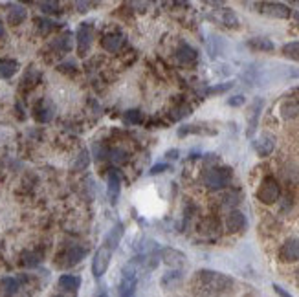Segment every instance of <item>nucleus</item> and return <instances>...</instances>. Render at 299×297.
Wrapping results in <instances>:
<instances>
[{
    "instance_id": "obj_10",
    "label": "nucleus",
    "mask_w": 299,
    "mask_h": 297,
    "mask_svg": "<svg viewBox=\"0 0 299 297\" xmlns=\"http://www.w3.org/2000/svg\"><path fill=\"white\" fill-rule=\"evenodd\" d=\"M279 261L295 262L299 261V239H288L279 248Z\"/></svg>"
},
{
    "instance_id": "obj_23",
    "label": "nucleus",
    "mask_w": 299,
    "mask_h": 297,
    "mask_svg": "<svg viewBox=\"0 0 299 297\" xmlns=\"http://www.w3.org/2000/svg\"><path fill=\"white\" fill-rule=\"evenodd\" d=\"M197 57H198L197 50L191 48L189 44H182L176 50V61L180 63V65H191V63L197 61Z\"/></svg>"
},
{
    "instance_id": "obj_43",
    "label": "nucleus",
    "mask_w": 299,
    "mask_h": 297,
    "mask_svg": "<svg viewBox=\"0 0 299 297\" xmlns=\"http://www.w3.org/2000/svg\"><path fill=\"white\" fill-rule=\"evenodd\" d=\"M274 292L277 293L279 297H292L288 292H286V290H284L283 286H279V284H274Z\"/></svg>"
},
{
    "instance_id": "obj_15",
    "label": "nucleus",
    "mask_w": 299,
    "mask_h": 297,
    "mask_svg": "<svg viewBox=\"0 0 299 297\" xmlns=\"http://www.w3.org/2000/svg\"><path fill=\"white\" fill-rule=\"evenodd\" d=\"M123 44H125V33H122V31H112V33H107L101 39V46L110 53L122 50Z\"/></svg>"
},
{
    "instance_id": "obj_21",
    "label": "nucleus",
    "mask_w": 299,
    "mask_h": 297,
    "mask_svg": "<svg viewBox=\"0 0 299 297\" xmlns=\"http://www.w3.org/2000/svg\"><path fill=\"white\" fill-rule=\"evenodd\" d=\"M81 286V279L77 277V275H72V273H65L59 277V288H61L63 292H70V293H76Z\"/></svg>"
},
{
    "instance_id": "obj_17",
    "label": "nucleus",
    "mask_w": 299,
    "mask_h": 297,
    "mask_svg": "<svg viewBox=\"0 0 299 297\" xmlns=\"http://www.w3.org/2000/svg\"><path fill=\"white\" fill-rule=\"evenodd\" d=\"M263 99H255L252 103V108H250V117H248V131L246 134L248 136H254L255 131H257V125H259V117H261V110H263Z\"/></svg>"
},
{
    "instance_id": "obj_37",
    "label": "nucleus",
    "mask_w": 299,
    "mask_h": 297,
    "mask_svg": "<svg viewBox=\"0 0 299 297\" xmlns=\"http://www.w3.org/2000/svg\"><path fill=\"white\" fill-rule=\"evenodd\" d=\"M37 26H39V31H41L42 35H48L51 30H53V26H55V22L50 19H35Z\"/></svg>"
},
{
    "instance_id": "obj_46",
    "label": "nucleus",
    "mask_w": 299,
    "mask_h": 297,
    "mask_svg": "<svg viewBox=\"0 0 299 297\" xmlns=\"http://www.w3.org/2000/svg\"><path fill=\"white\" fill-rule=\"evenodd\" d=\"M6 37V28H4V22L0 20V39H4Z\"/></svg>"
},
{
    "instance_id": "obj_13",
    "label": "nucleus",
    "mask_w": 299,
    "mask_h": 297,
    "mask_svg": "<svg viewBox=\"0 0 299 297\" xmlns=\"http://www.w3.org/2000/svg\"><path fill=\"white\" fill-rule=\"evenodd\" d=\"M254 149L261 158L270 156L275 149V138L272 134H263V136L254 141Z\"/></svg>"
},
{
    "instance_id": "obj_24",
    "label": "nucleus",
    "mask_w": 299,
    "mask_h": 297,
    "mask_svg": "<svg viewBox=\"0 0 299 297\" xmlns=\"http://www.w3.org/2000/svg\"><path fill=\"white\" fill-rule=\"evenodd\" d=\"M19 72V63L15 59H0V79H10Z\"/></svg>"
},
{
    "instance_id": "obj_41",
    "label": "nucleus",
    "mask_w": 299,
    "mask_h": 297,
    "mask_svg": "<svg viewBox=\"0 0 299 297\" xmlns=\"http://www.w3.org/2000/svg\"><path fill=\"white\" fill-rule=\"evenodd\" d=\"M228 105L229 106H241L244 105V96H233L228 99Z\"/></svg>"
},
{
    "instance_id": "obj_48",
    "label": "nucleus",
    "mask_w": 299,
    "mask_h": 297,
    "mask_svg": "<svg viewBox=\"0 0 299 297\" xmlns=\"http://www.w3.org/2000/svg\"><path fill=\"white\" fill-rule=\"evenodd\" d=\"M294 19H295V22L299 24V11H295V13H294Z\"/></svg>"
},
{
    "instance_id": "obj_1",
    "label": "nucleus",
    "mask_w": 299,
    "mask_h": 297,
    "mask_svg": "<svg viewBox=\"0 0 299 297\" xmlns=\"http://www.w3.org/2000/svg\"><path fill=\"white\" fill-rule=\"evenodd\" d=\"M233 279L215 270H198L191 279L193 293L198 297H220L233 288Z\"/></svg>"
},
{
    "instance_id": "obj_8",
    "label": "nucleus",
    "mask_w": 299,
    "mask_h": 297,
    "mask_svg": "<svg viewBox=\"0 0 299 297\" xmlns=\"http://www.w3.org/2000/svg\"><path fill=\"white\" fill-rule=\"evenodd\" d=\"M257 8V11H261L266 17H272V19H288L292 15V10L281 2H259Z\"/></svg>"
},
{
    "instance_id": "obj_44",
    "label": "nucleus",
    "mask_w": 299,
    "mask_h": 297,
    "mask_svg": "<svg viewBox=\"0 0 299 297\" xmlns=\"http://www.w3.org/2000/svg\"><path fill=\"white\" fill-rule=\"evenodd\" d=\"M88 2H76V8H79V10L77 11H81V13H86V11H88Z\"/></svg>"
},
{
    "instance_id": "obj_6",
    "label": "nucleus",
    "mask_w": 299,
    "mask_h": 297,
    "mask_svg": "<svg viewBox=\"0 0 299 297\" xmlns=\"http://www.w3.org/2000/svg\"><path fill=\"white\" fill-rule=\"evenodd\" d=\"M76 42H77V51L79 55L85 57L92 48L94 42V24L92 22H81L76 31Z\"/></svg>"
},
{
    "instance_id": "obj_50",
    "label": "nucleus",
    "mask_w": 299,
    "mask_h": 297,
    "mask_svg": "<svg viewBox=\"0 0 299 297\" xmlns=\"http://www.w3.org/2000/svg\"><path fill=\"white\" fill-rule=\"evenodd\" d=\"M53 297H63V295H53Z\"/></svg>"
},
{
    "instance_id": "obj_35",
    "label": "nucleus",
    "mask_w": 299,
    "mask_h": 297,
    "mask_svg": "<svg viewBox=\"0 0 299 297\" xmlns=\"http://www.w3.org/2000/svg\"><path fill=\"white\" fill-rule=\"evenodd\" d=\"M123 120H125V123H127V125H140V123L143 121V114L140 110H136V108H132V110L125 112Z\"/></svg>"
},
{
    "instance_id": "obj_3",
    "label": "nucleus",
    "mask_w": 299,
    "mask_h": 297,
    "mask_svg": "<svg viewBox=\"0 0 299 297\" xmlns=\"http://www.w3.org/2000/svg\"><path fill=\"white\" fill-rule=\"evenodd\" d=\"M281 197V187L274 176H264L257 189V200L264 206H272Z\"/></svg>"
},
{
    "instance_id": "obj_9",
    "label": "nucleus",
    "mask_w": 299,
    "mask_h": 297,
    "mask_svg": "<svg viewBox=\"0 0 299 297\" xmlns=\"http://www.w3.org/2000/svg\"><path fill=\"white\" fill-rule=\"evenodd\" d=\"M53 116H55V105H53V101L41 99L33 106V117L39 123H48V121L53 120Z\"/></svg>"
},
{
    "instance_id": "obj_28",
    "label": "nucleus",
    "mask_w": 299,
    "mask_h": 297,
    "mask_svg": "<svg viewBox=\"0 0 299 297\" xmlns=\"http://www.w3.org/2000/svg\"><path fill=\"white\" fill-rule=\"evenodd\" d=\"M22 266L26 268H35L42 262V255L39 252H24L21 257Z\"/></svg>"
},
{
    "instance_id": "obj_20",
    "label": "nucleus",
    "mask_w": 299,
    "mask_h": 297,
    "mask_svg": "<svg viewBox=\"0 0 299 297\" xmlns=\"http://www.w3.org/2000/svg\"><path fill=\"white\" fill-rule=\"evenodd\" d=\"M218 231H220V222L215 217H206L198 224V233H202V235L213 237V235H218Z\"/></svg>"
},
{
    "instance_id": "obj_27",
    "label": "nucleus",
    "mask_w": 299,
    "mask_h": 297,
    "mask_svg": "<svg viewBox=\"0 0 299 297\" xmlns=\"http://www.w3.org/2000/svg\"><path fill=\"white\" fill-rule=\"evenodd\" d=\"M21 288V282L17 281L15 277H4L0 281V292L4 295H15Z\"/></svg>"
},
{
    "instance_id": "obj_7",
    "label": "nucleus",
    "mask_w": 299,
    "mask_h": 297,
    "mask_svg": "<svg viewBox=\"0 0 299 297\" xmlns=\"http://www.w3.org/2000/svg\"><path fill=\"white\" fill-rule=\"evenodd\" d=\"M86 253H88V250L83 246H70L66 248L65 252L57 257V266L59 268H72L76 266V264H79V262L83 261V259L86 257Z\"/></svg>"
},
{
    "instance_id": "obj_32",
    "label": "nucleus",
    "mask_w": 299,
    "mask_h": 297,
    "mask_svg": "<svg viewBox=\"0 0 299 297\" xmlns=\"http://www.w3.org/2000/svg\"><path fill=\"white\" fill-rule=\"evenodd\" d=\"M189 114H191V106H189L188 103H182V105H178L172 108L169 117H171L172 121H178V120H182V117L189 116Z\"/></svg>"
},
{
    "instance_id": "obj_16",
    "label": "nucleus",
    "mask_w": 299,
    "mask_h": 297,
    "mask_svg": "<svg viewBox=\"0 0 299 297\" xmlns=\"http://www.w3.org/2000/svg\"><path fill=\"white\" fill-rule=\"evenodd\" d=\"M246 217H244L243 213L233 209V211L228 213V217H226V227H228L229 233H241L246 229Z\"/></svg>"
},
{
    "instance_id": "obj_19",
    "label": "nucleus",
    "mask_w": 299,
    "mask_h": 297,
    "mask_svg": "<svg viewBox=\"0 0 299 297\" xmlns=\"http://www.w3.org/2000/svg\"><path fill=\"white\" fill-rule=\"evenodd\" d=\"M119 187H122V178H119V172L116 169H112L108 172V198H110L112 204H116L117 197H119Z\"/></svg>"
},
{
    "instance_id": "obj_39",
    "label": "nucleus",
    "mask_w": 299,
    "mask_h": 297,
    "mask_svg": "<svg viewBox=\"0 0 299 297\" xmlns=\"http://www.w3.org/2000/svg\"><path fill=\"white\" fill-rule=\"evenodd\" d=\"M169 169V165L167 163H156V165H152L151 167V174H162V172H165Z\"/></svg>"
},
{
    "instance_id": "obj_12",
    "label": "nucleus",
    "mask_w": 299,
    "mask_h": 297,
    "mask_svg": "<svg viewBox=\"0 0 299 297\" xmlns=\"http://www.w3.org/2000/svg\"><path fill=\"white\" fill-rule=\"evenodd\" d=\"M209 19L218 22V24L226 26V28H238V17L235 15V11L229 10V8H220V10L215 11Z\"/></svg>"
},
{
    "instance_id": "obj_42",
    "label": "nucleus",
    "mask_w": 299,
    "mask_h": 297,
    "mask_svg": "<svg viewBox=\"0 0 299 297\" xmlns=\"http://www.w3.org/2000/svg\"><path fill=\"white\" fill-rule=\"evenodd\" d=\"M59 70H61V72H74V70H76V63H74V61L63 63V65H59Z\"/></svg>"
},
{
    "instance_id": "obj_4",
    "label": "nucleus",
    "mask_w": 299,
    "mask_h": 297,
    "mask_svg": "<svg viewBox=\"0 0 299 297\" xmlns=\"http://www.w3.org/2000/svg\"><path fill=\"white\" fill-rule=\"evenodd\" d=\"M136 284H138V259L136 261H131L129 266L125 268L122 282H119V288H117V297H134Z\"/></svg>"
},
{
    "instance_id": "obj_2",
    "label": "nucleus",
    "mask_w": 299,
    "mask_h": 297,
    "mask_svg": "<svg viewBox=\"0 0 299 297\" xmlns=\"http://www.w3.org/2000/svg\"><path fill=\"white\" fill-rule=\"evenodd\" d=\"M233 178V171L229 167H209L204 172V184L209 189H224Z\"/></svg>"
},
{
    "instance_id": "obj_18",
    "label": "nucleus",
    "mask_w": 299,
    "mask_h": 297,
    "mask_svg": "<svg viewBox=\"0 0 299 297\" xmlns=\"http://www.w3.org/2000/svg\"><path fill=\"white\" fill-rule=\"evenodd\" d=\"M28 17V10L21 4H10V10H8V24L10 26H19L22 24Z\"/></svg>"
},
{
    "instance_id": "obj_29",
    "label": "nucleus",
    "mask_w": 299,
    "mask_h": 297,
    "mask_svg": "<svg viewBox=\"0 0 299 297\" xmlns=\"http://www.w3.org/2000/svg\"><path fill=\"white\" fill-rule=\"evenodd\" d=\"M182 281V272L180 270H172V272H167L162 279V286L163 288H174L178 282Z\"/></svg>"
},
{
    "instance_id": "obj_33",
    "label": "nucleus",
    "mask_w": 299,
    "mask_h": 297,
    "mask_svg": "<svg viewBox=\"0 0 299 297\" xmlns=\"http://www.w3.org/2000/svg\"><path fill=\"white\" fill-rule=\"evenodd\" d=\"M108 158H110L114 163H123V161L129 160V152L125 151V149H122V147H114V149L108 151Z\"/></svg>"
},
{
    "instance_id": "obj_30",
    "label": "nucleus",
    "mask_w": 299,
    "mask_h": 297,
    "mask_svg": "<svg viewBox=\"0 0 299 297\" xmlns=\"http://www.w3.org/2000/svg\"><path fill=\"white\" fill-rule=\"evenodd\" d=\"M281 116L284 120H292V117H297L299 116V103L297 101H288V103H284L281 106Z\"/></svg>"
},
{
    "instance_id": "obj_34",
    "label": "nucleus",
    "mask_w": 299,
    "mask_h": 297,
    "mask_svg": "<svg viewBox=\"0 0 299 297\" xmlns=\"http://www.w3.org/2000/svg\"><path fill=\"white\" fill-rule=\"evenodd\" d=\"M283 55L288 57V59H294V61H299V42H286V44L283 46Z\"/></svg>"
},
{
    "instance_id": "obj_5",
    "label": "nucleus",
    "mask_w": 299,
    "mask_h": 297,
    "mask_svg": "<svg viewBox=\"0 0 299 297\" xmlns=\"http://www.w3.org/2000/svg\"><path fill=\"white\" fill-rule=\"evenodd\" d=\"M112 250L107 248L105 244L97 248V252L94 253V259H92V273H94V277L96 279H101L108 270V264H110V259H112Z\"/></svg>"
},
{
    "instance_id": "obj_38",
    "label": "nucleus",
    "mask_w": 299,
    "mask_h": 297,
    "mask_svg": "<svg viewBox=\"0 0 299 297\" xmlns=\"http://www.w3.org/2000/svg\"><path fill=\"white\" fill-rule=\"evenodd\" d=\"M86 165H88V152L83 151L81 154H79V158H77V161L74 163V167H76V169H85Z\"/></svg>"
},
{
    "instance_id": "obj_22",
    "label": "nucleus",
    "mask_w": 299,
    "mask_h": 297,
    "mask_svg": "<svg viewBox=\"0 0 299 297\" xmlns=\"http://www.w3.org/2000/svg\"><path fill=\"white\" fill-rule=\"evenodd\" d=\"M122 237H123V224L122 222H117L116 226L107 233V237L103 239V244H105L107 248H110L112 252H114V250L117 248V244H119V241H122Z\"/></svg>"
},
{
    "instance_id": "obj_45",
    "label": "nucleus",
    "mask_w": 299,
    "mask_h": 297,
    "mask_svg": "<svg viewBox=\"0 0 299 297\" xmlns=\"http://www.w3.org/2000/svg\"><path fill=\"white\" fill-rule=\"evenodd\" d=\"M178 154H180V152H178L176 149H172V151H167V154H165V156H167L169 160H176Z\"/></svg>"
},
{
    "instance_id": "obj_47",
    "label": "nucleus",
    "mask_w": 299,
    "mask_h": 297,
    "mask_svg": "<svg viewBox=\"0 0 299 297\" xmlns=\"http://www.w3.org/2000/svg\"><path fill=\"white\" fill-rule=\"evenodd\" d=\"M96 297H108V293H107V292H105V290H101V292L97 293V295H96Z\"/></svg>"
},
{
    "instance_id": "obj_25",
    "label": "nucleus",
    "mask_w": 299,
    "mask_h": 297,
    "mask_svg": "<svg viewBox=\"0 0 299 297\" xmlns=\"http://www.w3.org/2000/svg\"><path fill=\"white\" fill-rule=\"evenodd\" d=\"M248 46L255 51H274V42L270 39H264V37H254V39L248 40Z\"/></svg>"
},
{
    "instance_id": "obj_31",
    "label": "nucleus",
    "mask_w": 299,
    "mask_h": 297,
    "mask_svg": "<svg viewBox=\"0 0 299 297\" xmlns=\"http://www.w3.org/2000/svg\"><path fill=\"white\" fill-rule=\"evenodd\" d=\"M233 88V83L229 81V83H220V85H213L209 86V88H206L204 90V96H218V94H226L228 90H231Z\"/></svg>"
},
{
    "instance_id": "obj_49",
    "label": "nucleus",
    "mask_w": 299,
    "mask_h": 297,
    "mask_svg": "<svg viewBox=\"0 0 299 297\" xmlns=\"http://www.w3.org/2000/svg\"><path fill=\"white\" fill-rule=\"evenodd\" d=\"M295 279H297V284H299V270H297V275H295Z\"/></svg>"
},
{
    "instance_id": "obj_40",
    "label": "nucleus",
    "mask_w": 299,
    "mask_h": 297,
    "mask_svg": "<svg viewBox=\"0 0 299 297\" xmlns=\"http://www.w3.org/2000/svg\"><path fill=\"white\" fill-rule=\"evenodd\" d=\"M237 198H238V195H235V193H229V195H226V197H224V204H226V206H235V204H237Z\"/></svg>"
},
{
    "instance_id": "obj_11",
    "label": "nucleus",
    "mask_w": 299,
    "mask_h": 297,
    "mask_svg": "<svg viewBox=\"0 0 299 297\" xmlns=\"http://www.w3.org/2000/svg\"><path fill=\"white\" fill-rule=\"evenodd\" d=\"M160 259L172 270H180L186 264V255L180 250H174V248H163L160 252Z\"/></svg>"
},
{
    "instance_id": "obj_14",
    "label": "nucleus",
    "mask_w": 299,
    "mask_h": 297,
    "mask_svg": "<svg viewBox=\"0 0 299 297\" xmlns=\"http://www.w3.org/2000/svg\"><path fill=\"white\" fill-rule=\"evenodd\" d=\"M74 33L72 31H65V33H61L59 37H55V39L51 40V48L57 51V53H70L72 48H74Z\"/></svg>"
},
{
    "instance_id": "obj_36",
    "label": "nucleus",
    "mask_w": 299,
    "mask_h": 297,
    "mask_svg": "<svg viewBox=\"0 0 299 297\" xmlns=\"http://www.w3.org/2000/svg\"><path fill=\"white\" fill-rule=\"evenodd\" d=\"M39 10L42 11V13H46V15H53V13H59L61 11V6H59V2H39Z\"/></svg>"
},
{
    "instance_id": "obj_26",
    "label": "nucleus",
    "mask_w": 299,
    "mask_h": 297,
    "mask_svg": "<svg viewBox=\"0 0 299 297\" xmlns=\"http://www.w3.org/2000/svg\"><path fill=\"white\" fill-rule=\"evenodd\" d=\"M215 132L217 131L206 129V127H202V125H182L178 129V136L184 138V136H188V134H215Z\"/></svg>"
}]
</instances>
